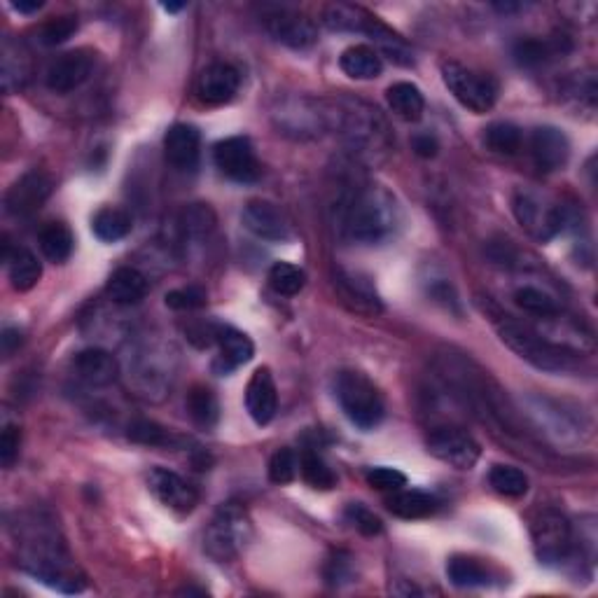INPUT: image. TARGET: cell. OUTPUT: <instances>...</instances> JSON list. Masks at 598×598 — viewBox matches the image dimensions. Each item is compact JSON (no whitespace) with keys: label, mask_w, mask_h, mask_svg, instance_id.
Masks as SVG:
<instances>
[{"label":"cell","mask_w":598,"mask_h":598,"mask_svg":"<svg viewBox=\"0 0 598 598\" xmlns=\"http://www.w3.org/2000/svg\"><path fill=\"white\" fill-rule=\"evenodd\" d=\"M342 227L351 241L374 246L398 227V204L384 187H365L346 206Z\"/></svg>","instance_id":"6da1fadb"},{"label":"cell","mask_w":598,"mask_h":598,"mask_svg":"<svg viewBox=\"0 0 598 598\" xmlns=\"http://www.w3.org/2000/svg\"><path fill=\"white\" fill-rule=\"evenodd\" d=\"M498 330L500 342L517 353L521 360L538 367L542 372H570L577 367V353L568 351L566 346L549 342L540 337L538 332L528 328V325L514 321L510 316H498L493 321Z\"/></svg>","instance_id":"7a4b0ae2"},{"label":"cell","mask_w":598,"mask_h":598,"mask_svg":"<svg viewBox=\"0 0 598 598\" xmlns=\"http://www.w3.org/2000/svg\"><path fill=\"white\" fill-rule=\"evenodd\" d=\"M253 540V521L241 503H222L215 510L204 535V552L218 563H229L243 554Z\"/></svg>","instance_id":"3957f363"},{"label":"cell","mask_w":598,"mask_h":598,"mask_svg":"<svg viewBox=\"0 0 598 598\" xmlns=\"http://www.w3.org/2000/svg\"><path fill=\"white\" fill-rule=\"evenodd\" d=\"M335 393L339 407L353 426L360 430H374L384 421L386 407L379 388L363 372L344 370L335 379Z\"/></svg>","instance_id":"277c9868"},{"label":"cell","mask_w":598,"mask_h":598,"mask_svg":"<svg viewBox=\"0 0 598 598\" xmlns=\"http://www.w3.org/2000/svg\"><path fill=\"white\" fill-rule=\"evenodd\" d=\"M442 80L454 99L468 108L470 113L484 115L496 106L498 85L491 75L472 71V68L458 64V61H444Z\"/></svg>","instance_id":"5b68a950"},{"label":"cell","mask_w":598,"mask_h":598,"mask_svg":"<svg viewBox=\"0 0 598 598\" xmlns=\"http://www.w3.org/2000/svg\"><path fill=\"white\" fill-rule=\"evenodd\" d=\"M512 211L519 225L538 241L554 239L556 234H561L563 225H566V211H563V206L552 204V201H547L545 197H540V194L528 190H519L514 194Z\"/></svg>","instance_id":"8992f818"},{"label":"cell","mask_w":598,"mask_h":598,"mask_svg":"<svg viewBox=\"0 0 598 598\" xmlns=\"http://www.w3.org/2000/svg\"><path fill=\"white\" fill-rule=\"evenodd\" d=\"M531 535L535 556L545 566H561L573 552V526L559 510L540 512L531 526Z\"/></svg>","instance_id":"52a82bcc"},{"label":"cell","mask_w":598,"mask_h":598,"mask_svg":"<svg viewBox=\"0 0 598 598\" xmlns=\"http://www.w3.org/2000/svg\"><path fill=\"white\" fill-rule=\"evenodd\" d=\"M428 451L437 461L456 470H472L482 456V447L468 430L456 426L437 428L428 437Z\"/></svg>","instance_id":"ba28073f"},{"label":"cell","mask_w":598,"mask_h":598,"mask_svg":"<svg viewBox=\"0 0 598 598\" xmlns=\"http://www.w3.org/2000/svg\"><path fill=\"white\" fill-rule=\"evenodd\" d=\"M213 159L222 176L236 183H253L260 178V164H257L253 143L246 136H229L213 148Z\"/></svg>","instance_id":"9c48e42d"},{"label":"cell","mask_w":598,"mask_h":598,"mask_svg":"<svg viewBox=\"0 0 598 598\" xmlns=\"http://www.w3.org/2000/svg\"><path fill=\"white\" fill-rule=\"evenodd\" d=\"M96 57L89 50H75L66 52L57 57L47 68L45 85L52 89L54 94H71L75 89L85 85L89 75L94 71Z\"/></svg>","instance_id":"30bf717a"},{"label":"cell","mask_w":598,"mask_h":598,"mask_svg":"<svg viewBox=\"0 0 598 598\" xmlns=\"http://www.w3.org/2000/svg\"><path fill=\"white\" fill-rule=\"evenodd\" d=\"M148 489L159 503L173 512L190 514L199 505V491L173 470L152 468L148 475Z\"/></svg>","instance_id":"8fae6325"},{"label":"cell","mask_w":598,"mask_h":598,"mask_svg":"<svg viewBox=\"0 0 598 598\" xmlns=\"http://www.w3.org/2000/svg\"><path fill=\"white\" fill-rule=\"evenodd\" d=\"M241 85V75L232 64L215 61L206 66L197 80V96L206 106H225L236 96Z\"/></svg>","instance_id":"7c38bea8"},{"label":"cell","mask_w":598,"mask_h":598,"mask_svg":"<svg viewBox=\"0 0 598 598\" xmlns=\"http://www.w3.org/2000/svg\"><path fill=\"white\" fill-rule=\"evenodd\" d=\"M335 288L339 295H342V302L351 311L363 316H377L381 314V299L374 290L372 278H367L360 271H349V269H337L335 274Z\"/></svg>","instance_id":"4fadbf2b"},{"label":"cell","mask_w":598,"mask_h":598,"mask_svg":"<svg viewBox=\"0 0 598 598\" xmlns=\"http://www.w3.org/2000/svg\"><path fill=\"white\" fill-rule=\"evenodd\" d=\"M356 33H363L372 40L374 45L379 47L381 54L393 61V64L398 66H414V52L412 47H409L405 40H402L398 33L393 29H388V26L377 19L374 15H370L367 10H360V17H358V24H356Z\"/></svg>","instance_id":"5bb4252c"},{"label":"cell","mask_w":598,"mask_h":598,"mask_svg":"<svg viewBox=\"0 0 598 598\" xmlns=\"http://www.w3.org/2000/svg\"><path fill=\"white\" fill-rule=\"evenodd\" d=\"M243 227L257 239L264 241H285L290 239V222L281 208L271 201H250L241 213Z\"/></svg>","instance_id":"9a60e30c"},{"label":"cell","mask_w":598,"mask_h":598,"mask_svg":"<svg viewBox=\"0 0 598 598\" xmlns=\"http://www.w3.org/2000/svg\"><path fill=\"white\" fill-rule=\"evenodd\" d=\"M50 194L52 178L43 171H31L10 187L8 197H5V208L12 215H31L50 199Z\"/></svg>","instance_id":"2e32d148"},{"label":"cell","mask_w":598,"mask_h":598,"mask_svg":"<svg viewBox=\"0 0 598 598\" xmlns=\"http://www.w3.org/2000/svg\"><path fill=\"white\" fill-rule=\"evenodd\" d=\"M344 131L346 138L353 148L374 152V148H381L386 138V127L372 108H351L344 110Z\"/></svg>","instance_id":"e0dca14e"},{"label":"cell","mask_w":598,"mask_h":598,"mask_svg":"<svg viewBox=\"0 0 598 598\" xmlns=\"http://www.w3.org/2000/svg\"><path fill=\"white\" fill-rule=\"evenodd\" d=\"M164 152L173 169L194 171L201 155V134L192 124H173L164 136Z\"/></svg>","instance_id":"ac0fdd59"},{"label":"cell","mask_w":598,"mask_h":598,"mask_svg":"<svg viewBox=\"0 0 598 598\" xmlns=\"http://www.w3.org/2000/svg\"><path fill=\"white\" fill-rule=\"evenodd\" d=\"M246 409L257 426H267L274 421L278 409V393L269 367L253 372L246 386Z\"/></svg>","instance_id":"d6986e66"},{"label":"cell","mask_w":598,"mask_h":598,"mask_svg":"<svg viewBox=\"0 0 598 598\" xmlns=\"http://www.w3.org/2000/svg\"><path fill=\"white\" fill-rule=\"evenodd\" d=\"M267 31L290 50H307L318 40L316 24L295 12H278L267 19Z\"/></svg>","instance_id":"ffe728a7"},{"label":"cell","mask_w":598,"mask_h":598,"mask_svg":"<svg viewBox=\"0 0 598 598\" xmlns=\"http://www.w3.org/2000/svg\"><path fill=\"white\" fill-rule=\"evenodd\" d=\"M531 155L540 171H559L570 157L568 136L556 127H538L531 136Z\"/></svg>","instance_id":"44dd1931"},{"label":"cell","mask_w":598,"mask_h":598,"mask_svg":"<svg viewBox=\"0 0 598 598\" xmlns=\"http://www.w3.org/2000/svg\"><path fill=\"white\" fill-rule=\"evenodd\" d=\"M215 344H218L220 356L213 363V370L218 374L234 372L236 367L250 363L255 356V346L250 342V337L243 335L241 330L229 328V325H218Z\"/></svg>","instance_id":"7402d4cb"},{"label":"cell","mask_w":598,"mask_h":598,"mask_svg":"<svg viewBox=\"0 0 598 598\" xmlns=\"http://www.w3.org/2000/svg\"><path fill=\"white\" fill-rule=\"evenodd\" d=\"M73 370L78 374V379L85 381L89 386H110L120 374V365L113 353L103 349H87L75 356Z\"/></svg>","instance_id":"603a6c76"},{"label":"cell","mask_w":598,"mask_h":598,"mask_svg":"<svg viewBox=\"0 0 598 598\" xmlns=\"http://www.w3.org/2000/svg\"><path fill=\"white\" fill-rule=\"evenodd\" d=\"M3 260L8 262V278L10 285L17 292H29L36 288L40 276H43V264L38 262V257L26 248H12L5 243Z\"/></svg>","instance_id":"cb8c5ba5"},{"label":"cell","mask_w":598,"mask_h":598,"mask_svg":"<svg viewBox=\"0 0 598 598\" xmlns=\"http://www.w3.org/2000/svg\"><path fill=\"white\" fill-rule=\"evenodd\" d=\"M106 292L115 304L131 307V304H138L148 295V278L134 267H120L108 278Z\"/></svg>","instance_id":"d4e9b609"},{"label":"cell","mask_w":598,"mask_h":598,"mask_svg":"<svg viewBox=\"0 0 598 598\" xmlns=\"http://www.w3.org/2000/svg\"><path fill=\"white\" fill-rule=\"evenodd\" d=\"M339 66L353 80H374L384 73V59L370 45H353L344 50Z\"/></svg>","instance_id":"484cf974"},{"label":"cell","mask_w":598,"mask_h":598,"mask_svg":"<svg viewBox=\"0 0 598 598\" xmlns=\"http://www.w3.org/2000/svg\"><path fill=\"white\" fill-rule=\"evenodd\" d=\"M388 108L393 110L400 120L405 122H419L426 110V99H423L421 89L412 82H395L386 92Z\"/></svg>","instance_id":"4316f807"},{"label":"cell","mask_w":598,"mask_h":598,"mask_svg":"<svg viewBox=\"0 0 598 598\" xmlns=\"http://www.w3.org/2000/svg\"><path fill=\"white\" fill-rule=\"evenodd\" d=\"M388 510H391L395 517L414 521V519H426L437 510L435 496H430L426 491H393V496L386 500Z\"/></svg>","instance_id":"83f0119b"},{"label":"cell","mask_w":598,"mask_h":598,"mask_svg":"<svg viewBox=\"0 0 598 598\" xmlns=\"http://www.w3.org/2000/svg\"><path fill=\"white\" fill-rule=\"evenodd\" d=\"M566 50L568 47H563V40L528 38V40H519L517 47H514V57H517L521 66L535 68L547 64V61H552L556 57H561Z\"/></svg>","instance_id":"f1b7e54d"},{"label":"cell","mask_w":598,"mask_h":598,"mask_svg":"<svg viewBox=\"0 0 598 598\" xmlns=\"http://www.w3.org/2000/svg\"><path fill=\"white\" fill-rule=\"evenodd\" d=\"M92 232L96 234V239H101L106 243L127 239V236L131 234L129 213L122 211V208H113V206L101 208V211L92 218Z\"/></svg>","instance_id":"f546056e"},{"label":"cell","mask_w":598,"mask_h":598,"mask_svg":"<svg viewBox=\"0 0 598 598\" xmlns=\"http://www.w3.org/2000/svg\"><path fill=\"white\" fill-rule=\"evenodd\" d=\"M447 575L451 584L461 589H477V587H486L491 582V573L484 563H479L477 559H470V556H454L447 563Z\"/></svg>","instance_id":"4dcf8cb0"},{"label":"cell","mask_w":598,"mask_h":598,"mask_svg":"<svg viewBox=\"0 0 598 598\" xmlns=\"http://www.w3.org/2000/svg\"><path fill=\"white\" fill-rule=\"evenodd\" d=\"M187 414H190V419L197 423L199 428H213L215 423L220 419V405H218V398H215V393L211 388L206 386H194L190 393H187Z\"/></svg>","instance_id":"1f68e13d"},{"label":"cell","mask_w":598,"mask_h":598,"mask_svg":"<svg viewBox=\"0 0 598 598\" xmlns=\"http://www.w3.org/2000/svg\"><path fill=\"white\" fill-rule=\"evenodd\" d=\"M40 250L47 260L54 264H64L73 255V234L71 229L61 222H50L43 232H40Z\"/></svg>","instance_id":"d6a6232c"},{"label":"cell","mask_w":598,"mask_h":598,"mask_svg":"<svg viewBox=\"0 0 598 598\" xmlns=\"http://www.w3.org/2000/svg\"><path fill=\"white\" fill-rule=\"evenodd\" d=\"M299 472H302L304 482H307L311 489H316V491H330L337 486L335 472H332L330 465L311 449L299 454Z\"/></svg>","instance_id":"836d02e7"},{"label":"cell","mask_w":598,"mask_h":598,"mask_svg":"<svg viewBox=\"0 0 598 598\" xmlns=\"http://www.w3.org/2000/svg\"><path fill=\"white\" fill-rule=\"evenodd\" d=\"M524 143V134L512 122H493L484 129V145L498 155H517Z\"/></svg>","instance_id":"e575fe53"},{"label":"cell","mask_w":598,"mask_h":598,"mask_svg":"<svg viewBox=\"0 0 598 598\" xmlns=\"http://www.w3.org/2000/svg\"><path fill=\"white\" fill-rule=\"evenodd\" d=\"M491 489L505 498H524L528 493V477L514 465H493L489 472Z\"/></svg>","instance_id":"d590c367"},{"label":"cell","mask_w":598,"mask_h":598,"mask_svg":"<svg viewBox=\"0 0 598 598\" xmlns=\"http://www.w3.org/2000/svg\"><path fill=\"white\" fill-rule=\"evenodd\" d=\"M307 283V274L290 262H276L269 269V285L283 297H295Z\"/></svg>","instance_id":"8d00e7d4"},{"label":"cell","mask_w":598,"mask_h":598,"mask_svg":"<svg viewBox=\"0 0 598 598\" xmlns=\"http://www.w3.org/2000/svg\"><path fill=\"white\" fill-rule=\"evenodd\" d=\"M514 304L531 316H540V318L559 316V307H556L554 299L549 297L547 292L533 288V285H524V288L514 292Z\"/></svg>","instance_id":"74e56055"},{"label":"cell","mask_w":598,"mask_h":598,"mask_svg":"<svg viewBox=\"0 0 598 598\" xmlns=\"http://www.w3.org/2000/svg\"><path fill=\"white\" fill-rule=\"evenodd\" d=\"M129 440L145 447H171L173 442H178V437L155 421L138 419L129 426Z\"/></svg>","instance_id":"f35d334b"},{"label":"cell","mask_w":598,"mask_h":598,"mask_svg":"<svg viewBox=\"0 0 598 598\" xmlns=\"http://www.w3.org/2000/svg\"><path fill=\"white\" fill-rule=\"evenodd\" d=\"M180 225H183V234L192 236V239H201L211 232L215 225V215L208 206L204 204H194L190 208H185L183 218H180Z\"/></svg>","instance_id":"ab89813d"},{"label":"cell","mask_w":598,"mask_h":598,"mask_svg":"<svg viewBox=\"0 0 598 598\" xmlns=\"http://www.w3.org/2000/svg\"><path fill=\"white\" fill-rule=\"evenodd\" d=\"M299 470V456L292 449H278L269 461V479L278 486L295 482Z\"/></svg>","instance_id":"60d3db41"},{"label":"cell","mask_w":598,"mask_h":598,"mask_svg":"<svg viewBox=\"0 0 598 598\" xmlns=\"http://www.w3.org/2000/svg\"><path fill=\"white\" fill-rule=\"evenodd\" d=\"M75 31H78V17H57V19H50V22L40 29L38 40L45 47L64 45L66 40L73 38Z\"/></svg>","instance_id":"b9f144b4"},{"label":"cell","mask_w":598,"mask_h":598,"mask_svg":"<svg viewBox=\"0 0 598 598\" xmlns=\"http://www.w3.org/2000/svg\"><path fill=\"white\" fill-rule=\"evenodd\" d=\"M344 514H346V521H349V524L356 528V531L367 535V538H372V535H379L381 531H384V524H381V519L372 510H367L365 505L351 503L349 507H346Z\"/></svg>","instance_id":"7bdbcfd3"},{"label":"cell","mask_w":598,"mask_h":598,"mask_svg":"<svg viewBox=\"0 0 598 598\" xmlns=\"http://www.w3.org/2000/svg\"><path fill=\"white\" fill-rule=\"evenodd\" d=\"M204 304H206V292L197 288V285L171 290L169 295H166V307L173 311H194L204 307Z\"/></svg>","instance_id":"ee69618b"},{"label":"cell","mask_w":598,"mask_h":598,"mask_svg":"<svg viewBox=\"0 0 598 598\" xmlns=\"http://www.w3.org/2000/svg\"><path fill=\"white\" fill-rule=\"evenodd\" d=\"M19 444H22V430L17 423L5 421L3 430H0V463L3 468H12L19 456Z\"/></svg>","instance_id":"f6af8a7d"},{"label":"cell","mask_w":598,"mask_h":598,"mask_svg":"<svg viewBox=\"0 0 598 598\" xmlns=\"http://www.w3.org/2000/svg\"><path fill=\"white\" fill-rule=\"evenodd\" d=\"M367 484L377 491H400L407 486V475L405 472L395 468H372L367 470Z\"/></svg>","instance_id":"bcb514c9"},{"label":"cell","mask_w":598,"mask_h":598,"mask_svg":"<svg viewBox=\"0 0 598 598\" xmlns=\"http://www.w3.org/2000/svg\"><path fill=\"white\" fill-rule=\"evenodd\" d=\"M412 150L423 159H433L437 155V150H440V143H437V138L433 134H419L412 138Z\"/></svg>","instance_id":"7dc6e473"},{"label":"cell","mask_w":598,"mask_h":598,"mask_svg":"<svg viewBox=\"0 0 598 598\" xmlns=\"http://www.w3.org/2000/svg\"><path fill=\"white\" fill-rule=\"evenodd\" d=\"M328 580L335 584L339 580H351V559H342V554H337L328 563Z\"/></svg>","instance_id":"c3c4849f"},{"label":"cell","mask_w":598,"mask_h":598,"mask_svg":"<svg viewBox=\"0 0 598 598\" xmlns=\"http://www.w3.org/2000/svg\"><path fill=\"white\" fill-rule=\"evenodd\" d=\"M0 342H3L5 358H10L12 353H15L19 349V346H22V332L8 328V330L3 332V337H0Z\"/></svg>","instance_id":"681fc988"},{"label":"cell","mask_w":598,"mask_h":598,"mask_svg":"<svg viewBox=\"0 0 598 598\" xmlns=\"http://www.w3.org/2000/svg\"><path fill=\"white\" fill-rule=\"evenodd\" d=\"M43 5H45L43 0H15V3H12V10L22 12V15H33V12H38Z\"/></svg>","instance_id":"f907efd6"},{"label":"cell","mask_w":598,"mask_h":598,"mask_svg":"<svg viewBox=\"0 0 598 598\" xmlns=\"http://www.w3.org/2000/svg\"><path fill=\"white\" fill-rule=\"evenodd\" d=\"M162 8L166 10V12H180L185 8V3H164Z\"/></svg>","instance_id":"816d5d0a"}]
</instances>
